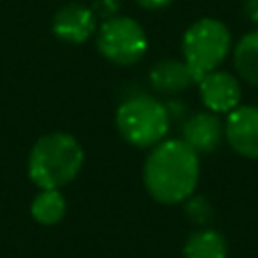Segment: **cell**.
<instances>
[{"label": "cell", "mask_w": 258, "mask_h": 258, "mask_svg": "<svg viewBox=\"0 0 258 258\" xmlns=\"http://www.w3.org/2000/svg\"><path fill=\"white\" fill-rule=\"evenodd\" d=\"M91 10L95 12V16H99L103 20H109V18L117 16V12H119V0H95Z\"/></svg>", "instance_id": "9a60e30c"}, {"label": "cell", "mask_w": 258, "mask_h": 258, "mask_svg": "<svg viewBox=\"0 0 258 258\" xmlns=\"http://www.w3.org/2000/svg\"><path fill=\"white\" fill-rule=\"evenodd\" d=\"M135 2L145 10H161V8L169 6L173 0H135Z\"/></svg>", "instance_id": "e0dca14e"}, {"label": "cell", "mask_w": 258, "mask_h": 258, "mask_svg": "<svg viewBox=\"0 0 258 258\" xmlns=\"http://www.w3.org/2000/svg\"><path fill=\"white\" fill-rule=\"evenodd\" d=\"M97 48L109 62L129 67L143 58L147 50V34L137 20L129 16H113L99 26Z\"/></svg>", "instance_id": "5b68a950"}, {"label": "cell", "mask_w": 258, "mask_h": 258, "mask_svg": "<svg viewBox=\"0 0 258 258\" xmlns=\"http://www.w3.org/2000/svg\"><path fill=\"white\" fill-rule=\"evenodd\" d=\"M52 34L69 44H81L89 40L97 30V16L95 12L79 2H71L60 6L50 22Z\"/></svg>", "instance_id": "ba28073f"}, {"label": "cell", "mask_w": 258, "mask_h": 258, "mask_svg": "<svg viewBox=\"0 0 258 258\" xmlns=\"http://www.w3.org/2000/svg\"><path fill=\"white\" fill-rule=\"evenodd\" d=\"M196 83L191 71L183 60L177 58H165L151 67L149 71V85L153 91L161 95H177L189 89Z\"/></svg>", "instance_id": "30bf717a"}, {"label": "cell", "mask_w": 258, "mask_h": 258, "mask_svg": "<svg viewBox=\"0 0 258 258\" xmlns=\"http://www.w3.org/2000/svg\"><path fill=\"white\" fill-rule=\"evenodd\" d=\"M64 212H67V200L60 194V189H40L30 204L32 218L42 226L58 224L64 218Z\"/></svg>", "instance_id": "4fadbf2b"}, {"label": "cell", "mask_w": 258, "mask_h": 258, "mask_svg": "<svg viewBox=\"0 0 258 258\" xmlns=\"http://www.w3.org/2000/svg\"><path fill=\"white\" fill-rule=\"evenodd\" d=\"M115 125L119 135L129 145L147 149L165 139L171 121L165 103L149 95H135L119 105Z\"/></svg>", "instance_id": "3957f363"}, {"label": "cell", "mask_w": 258, "mask_h": 258, "mask_svg": "<svg viewBox=\"0 0 258 258\" xmlns=\"http://www.w3.org/2000/svg\"><path fill=\"white\" fill-rule=\"evenodd\" d=\"M165 109H167L169 121H175V119H183V117H185V105L179 103V101H169V103H165Z\"/></svg>", "instance_id": "2e32d148"}, {"label": "cell", "mask_w": 258, "mask_h": 258, "mask_svg": "<svg viewBox=\"0 0 258 258\" xmlns=\"http://www.w3.org/2000/svg\"><path fill=\"white\" fill-rule=\"evenodd\" d=\"M200 181V155L181 139H163L151 147L143 165L147 194L165 206L185 202Z\"/></svg>", "instance_id": "6da1fadb"}, {"label": "cell", "mask_w": 258, "mask_h": 258, "mask_svg": "<svg viewBox=\"0 0 258 258\" xmlns=\"http://www.w3.org/2000/svg\"><path fill=\"white\" fill-rule=\"evenodd\" d=\"M183 212H185V216L191 224L202 226V228L206 224H210V220L214 216V208H212L210 200L206 196H196V194H191L183 202Z\"/></svg>", "instance_id": "5bb4252c"}, {"label": "cell", "mask_w": 258, "mask_h": 258, "mask_svg": "<svg viewBox=\"0 0 258 258\" xmlns=\"http://www.w3.org/2000/svg\"><path fill=\"white\" fill-rule=\"evenodd\" d=\"M232 50V34L228 26L218 20L204 16L187 26L181 38L183 62L191 71L196 83L216 71Z\"/></svg>", "instance_id": "277c9868"}, {"label": "cell", "mask_w": 258, "mask_h": 258, "mask_svg": "<svg viewBox=\"0 0 258 258\" xmlns=\"http://www.w3.org/2000/svg\"><path fill=\"white\" fill-rule=\"evenodd\" d=\"M244 14L258 26V0H244Z\"/></svg>", "instance_id": "ac0fdd59"}, {"label": "cell", "mask_w": 258, "mask_h": 258, "mask_svg": "<svg viewBox=\"0 0 258 258\" xmlns=\"http://www.w3.org/2000/svg\"><path fill=\"white\" fill-rule=\"evenodd\" d=\"M85 161L81 143L64 133L52 131L36 139L28 155V177L40 189H60L71 183Z\"/></svg>", "instance_id": "7a4b0ae2"}, {"label": "cell", "mask_w": 258, "mask_h": 258, "mask_svg": "<svg viewBox=\"0 0 258 258\" xmlns=\"http://www.w3.org/2000/svg\"><path fill=\"white\" fill-rule=\"evenodd\" d=\"M198 91L204 107L216 115L234 111L242 101L240 79L228 71H212L198 81Z\"/></svg>", "instance_id": "8992f818"}, {"label": "cell", "mask_w": 258, "mask_h": 258, "mask_svg": "<svg viewBox=\"0 0 258 258\" xmlns=\"http://www.w3.org/2000/svg\"><path fill=\"white\" fill-rule=\"evenodd\" d=\"M183 258H228V242L218 230L200 228L187 236Z\"/></svg>", "instance_id": "7c38bea8"}, {"label": "cell", "mask_w": 258, "mask_h": 258, "mask_svg": "<svg viewBox=\"0 0 258 258\" xmlns=\"http://www.w3.org/2000/svg\"><path fill=\"white\" fill-rule=\"evenodd\" d=\"M224 139V123L212 111H198L181 123V141L187 143L198 155L214 151Z\"/></svg>", "instance_id": "9c48e42d"}, {"label": "cell", "mask_w": 258, "mask_h": 258, "mask_svg": "<svg viewBox=\"0 0 258 258\" xmlns=\"http://www.w3.org/2000/svg\"><path fill=\"white\" fill-rule=\"evenodd\" d=\"M224 137L246 159H258V105H238L226 115Z\"/></svg>", "instance_id": "52a82bcc"}, {"label": "cell", "mask_w": 258, "mask_h": 258, "mask_svg": "<svg viewBox=\"0 0 258 258\" xmlns=\"http://www.w3.org/2000/svg\"><path fill=\"white\" fill-rule=\"evenodd\" d=\"M236 77L252 87H258V28L246 32L232 48Z\"/></svg>", "instance_id": "8fae6325"}]
</instances>
